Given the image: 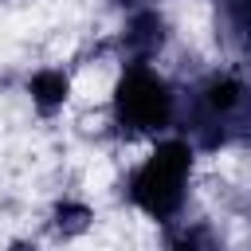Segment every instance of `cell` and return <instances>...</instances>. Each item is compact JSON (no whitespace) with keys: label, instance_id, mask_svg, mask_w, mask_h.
Returning a JSON list of instances; mask_svg holds the SVG:
<instances>
[{"label":"cell","instance_id":"3","mask_svg":"<svg viewBox=\"0 0 251 251\" xmlns=\"http://www.w3.org/2000/svg\"><path fill=\"white\" fill-rule=\"evenodd\" d=\"M24 94H27L31 110H35L39 118H55V114H63L67 102H71V94H75V78H71L67 67L47 63V67H35V71L27 75Z\"/></svg>","mask_w":251,"mask_h":251},{"label":"cell","instance_id":"6","mask_svg":"<svg viewBox=\"0 0 251 251\" xmlns=\"http://www.w3.org/2000/svg\"><path fill=\"white\" fill-rule=\"evenodd\" d=\"M239 98H243V82L231 78V75H216V78L204 86V102H208V110H216V114L235 110Z\"/></svg>","mask_w":251,"mask_h":251},{"label":"cell","instance_id":"5","mask_svg":"<svg viewBox=\"0 0 251 251\" xmlns=\"http://www.w3.org/2000/svg\"><path fill=\"white\" fill-rule=\"evenodd\" d=\"M126 51H129V63H149L161 43H165V20L157 12H137L129 24H126V35H122Z\"/></svg>","mask_w":251,"mask_h":251},{"label":"cell","instance_id":"8","mask_svg":"<svg viewBox=\"0 0 251 251\" xmlns=\"http://www.w3.org/2000/svg\"><path fill=\"white\" fill-rule=\"evenodd\" d=\"M4 251H47L39 239H31V235H12L8 243H4Z\"/></svg>","mask_w":251,"mask_h":251},{"label":"cell","instance_id":"1","mask_svg":"<svg viewBox=\"0 0 251 251\" xmlns=\"http://www.w3.org/2000/svg\"><path fill=\"white\" fill-rule=\"evenodd\" d=\"M192 165H196V149L184 137H161V141H153V149L145 153V161L133 169V176L126 184L129 204L141 216H149L157 224H169L184 208V200H188Z\"/></svg>","mask_w":251,"mask_h":251},{"label":"cell","instance_id":"4","mask_svg":"<svg viewBox=\"0 0 251 251\" xmlns=\"http://www.w3.org/2000/svg\"><path fill=\"white\" fill-rule=\"evenodd\" d=\"M94 224H98L94 204H86V200H78V196H59V200L51 204V212H47V227H51V235H55L59 243H75V239L90 235Z\"/></svg>","mask_w":251,"mask_h":251},{"label":"cell","instance_id":"7","mask_svg":"<svg viewBox=\"0 0 251 251\" xmlns=\"http://www.w3.org/2000/svg\"><path fill=\"white\" fill-rule=\"evenodd\" d=\"M169 251H216V243L208 239L204 227H192V231H180V235L169 243Z\"/></svg>","mask_w":251,"mask_h":251},{"label":"cell","instance_id":"9","mask_svg":"<svg viewBox=\"0 0 251 251\" xmlns=\"http://www.w3.org/2000/svg\"><path fill=\"white\" fill-rule=\"evenodd\" d=\"M0 4H12V0H0Z\"/></svg>","mask_w":251,"mask_h":251},{"label":"cell","instance_id":"2","mask_svg":"<svg viewBox=\"0 0 251 251\" xmlns=\"http://www.w3.org/2000/svg\"><path fill=\"white\" fill-rule=\"evenodd\" d=\"M110 106H114V122L126 133L157 137L173 122V90L153 63H126V71L114 82Z\"/></svg>","mask_w":251,"mask_h":251}]
</instances>
